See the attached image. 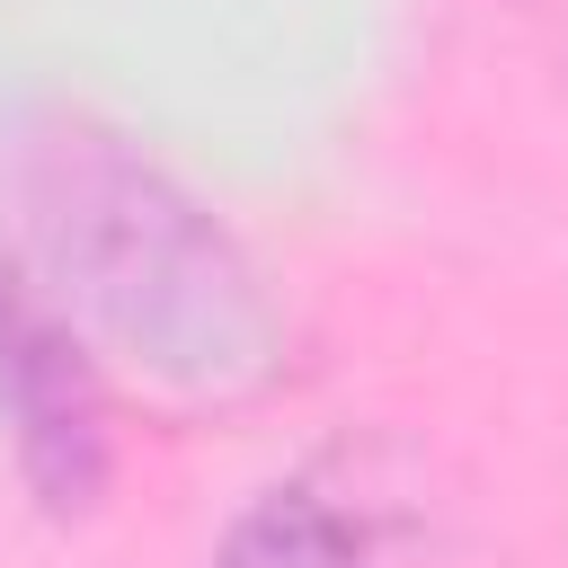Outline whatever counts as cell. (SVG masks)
I'll return each instance as SVG.
<instances>
[{
  "mask_svg": "<svg viewBox=\"0 0 568 568\" xmlns=\"http://www.w3.org/2000/svg\"><path fill=\"white\" fill-rule=\"evenodd\" d=\"M27 204L62 284L151 373L195 382V390H240L275 373V311L248 257L195 195H178L115 133L62 124L53 142H36Z\"/></svg>",
  "mask_w": 568,
  "mask_h": 568,
  "instance_id": "6da1fadb",
  "label": "cell"
},
{
  "mask_svg": "<svg viewBox=\"0 0 568 568\" xmlns=\"http://www.w3.org/2000/svg\"><path fill=\"white\" fill-rule=\"evenodd\" d=\"M0 417L44 506H89L106 479V408L71 328L0 266Z\"/></svg>",
  "mask_w": 568,
  "mask_h": 568,
  "instance_id": "7a4b0ae2",
  "label": "cell"
},
{
  "mask_svg": "<svg viewBox=\"0 0 568 568\" xmlns=\"http://www.w3.org/2000/svg\"><path fill=\"white\" fill-rule=\"evenodd\" d=\"M213 568H373V515L320 479H284L222 532Z\"/></svg>",
  "mask_w": 568,
  "mask_h": 568,
  "instance_id": "3957f363",
  "label": "cell"
}]
</instances>
